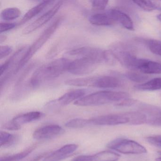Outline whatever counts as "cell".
Masks as SVG:
<instances>
[{"label": "cell", "instance_id": "23", "mask_svg": "<svg viewBox=\"0 0 161 161\" xmlns=\"http://www.w3.org/2000/svg\"><path fill=\"white\" fill-rule=\"evenodd\" d=\"M36 147V145H33L16 154L2 157L1 161H19L31 154L35 149Z\"/></svg>", "mask_w": 161, "mask_h": 161}, {"label": "cell", "instance_id": "30", "mask_svg": "<svg viewBox=\"0 0 161 161\" xmlns=\"http://www.w3.org/2000/svg\"><path fill=\"white\" fill-rule=\"evenodd\" d=\"M109 1L105 0H97L91 2L92 8L96 11H103L108 5Z\"/></svg>", "mask_w": 161, "mask_h": 161}, {"label": "cell", "instance_id": "28", "mask_svg": "<svg viewBox=\"0 0 161 161\" xmlns=\"http://www.w3.org/2000/svg\"><path fill=\"white\" fill-rule=\"evenodd\" d=\"M145 43L153 53L161 56V41L154 39H148L146 40Z\"/></svg>", "mask_w": 161, "mask_h": 161}, {"label": "cell", "instance_id": "13", "mask_svg": "<svg viewBox=\"0 0 161 161\" xmlns=\"http://www.w3.org/2000/svg\"><path fill=\"white\" fill-rule=\"evenodd\" d=\"M136 69L147 75L161 74V63L146 59H138Z\"/></svg>", "mask_w": 161, "mask_h": 161}, {"label": "cell", "instance_id": "6", "mask_svg": "<svg viewBox=\"0 0 161 161\" xmlns=\"http://www.w3.org/2000/svg\"><path fill=\"white\" fill-rule=\"evenodd\" d=\"M89 120L90 125L97 126H114L127 124L130 122L126 113L99 116Z\"/></svg>", "mask_w": 161, "mask_h": 161}, {"label": "cell", "instance_id": "34", "mask_svg": "<svg viewBox=\"0 0 161 161\" xmlns=\"http://www.w3.org/2000/svg\"><path fill=\"white\" fill-rule=\"evenodd\" d=\"M136 102H137V101L136 100L129 98L123 100L119 103H117L116 105L119 106V107H126V106H130L134 105Z\"/></svg>", "mask_w": 161, "mask_h": 161}, {"label": "cell", "instance_id": "15", "mask_svg": "<svg viewBox=\"0 0 161 161\" xmlns=\"http://www.w3.org/2000/svg\"><path fill=\"white\" fill-rule=\"evenodd\" d=\"M88 19L91 24L97 26H110L117 23L108 11L106 13H97L91 15Z\"/></svg>", "mask_w": 161, "mask_h": 161}, {"label": "cell", "instance_id": "27", "mask_svg": "<svg viewBox=\"0 0 161 161\" xmlns=\"http://www.w3.org/2000/svg\"><path fill=\"white\" fill-rule=\"evenodd\" d=\"M90 125L89 119H84L76 118L70 119L67 122L65 126L71 129H80L84 128Z\"/></svg>", "mask_w": 161, "mask_h": 161}, {"label": "cell", "instance_id": "25", "mask_svg": "<svg viewBox=\"0 0 161 161\" xmlns=\"http://www.w3.org/2000/svg\"><path fill=\"white\" fill-rule=\"evenodd\" d=\"M17 136L7 132L1 131L0 132V145L1 147H8L14 144L17 141Z\"/></svg>", "mask_w": 161, "mask_h": 161}, {"label": "cell", "instance_id": "37", "mask_svg": "<svg viewBox=\"0 0 161 161\" xmlns=\"http://www.w3.org/2000/svg\"><path fill=\"white\" fill-rule=\"evenodd\" d=\"M47 153H42V154H39V155L34 157V158H33L32 159H31V160H30V161H39L40 160H41L42 158L46 157V156H47Z\"/></svg>", "mask_w": 161, "mask_h": 161}, {"label": "cell", "instance_id": "20", "mask_svg": "<svg viewBox=\"0 0 161 161\" xmlns=\"http://www.w3.org/2000/svg\"><path fill=\"white\" fill-rule=\"evenodd\" d=\"M43 116V113L37 111L30 112L16 116L13 119L12 121L18 125L21 126L22 124L30 123L40 119Z\"/></svg>", "mask_w": 161, "mask_h": 161}, {"label": "cell", "instance_id": "4", "mask_svg": "<svg viewBox=\"0 0 161 161\" xmlns=\"http://www.w3.org/2000/svg\"><path fill=\"white\" fill-rule=\"evenodd\" d=\"M108 148L123 154H142L147 153L145 147L133 140L124 138H117L108 143Z\"/></svg>", "mask_w": 161, "mask_h": 161}, {"label": "cell", "instance_id": "39", "mask_svg": "<svg viewBox=\"0 0 161 161\" xmlns=\"http://www.w3.org/2000/svg\"><path fill=\"white\" fill-rule=\"evenodd\" d=\"M157 18L160 21V22H161V14H159L157 15Z\"/></svg>", "mask_w": 161, "mask_h": 161}, {"label": "cell", "instance_id": "22", "mask_svg": "<svg viewBox=\"0 0 161 161\" xmlns=\"http://www.w3.org/2000/svg\"><path fill=\"white\" fill-rule=\"evenodd\" d=\"M126 113L130 119L129 124L138 125L147 123V115L142 112H129Z\"/></svg>", "mask_w": 161, "mask_h": 161}, {"label": "cell", "instance_id": "29", "mask_svg": "<svg viewBox=\"0 0 161 161\" xmlns=\"http://www.w3.org/2000/svg\"><path fill=\"white\" fill-rule=\"evenodd\" d=\"M133 2L147 12H151L155 10L151 1H133Z\"/></svg>", "mask_w": 161, "mask_h": 161}, {"label": "cell", "instance_id": "38", "mask_svg": "<svg viewBox=\"0 0 161 161\" xmlns=\"http://www.w3.org/2000/svg\"><path fill=\"white\" fill-rule=\"evenodd\" d=\"M158 154L159 155V157H157L155 159L156 161H161V151H158Z\"/></svg>", "mask_w": 161, "mask_h": 161}, {"label": "cell", "instance_id": "33", "mask_svg": "<svg viewBox=\"0 0 161 161\" xmlns=\"http://www.w3.org/2000/svg\"><path fill=\"white\" fill-rule=\"evenodd\" d=\"M13 51V48L11 46H1L0 47V59H3L9 55Z\"/></svg>", "mask_w": 161, "mask_h": 161}, {"label": "cell", "instance_id": "8", "mask_svg": "<svg viewBox=\"0 0 161 161\" xmlns=\"http://www.w3.org/2000/svg\"><path fill=\"white\" fill-rule=\"evenodd\" d=\"M63 4V1L57 2V3H55L54 6L52 7L49 10L47 11L31 24L26 27L23 30L22 33L24 35L29 34L44 26L56 14Z\"/></svg>", "mask_w": 161, "mask_h": 161}, {"label": "cell", "instance_id": "31", "mask_svg": "<svg viewBox=\"0 0 161 161\" xmlns=\"http://www.w3.org/2000/svg\"><path fill=\"white\" fill-rule=\"evenodd\" d=\"M146 140L151 145L161 148V135L149 136L146 138Z\"/></svg>", "mask_w": 161, "mask_h": 161}, {"label": "cell", "instance_id": "7", "mask_svg": "<svg viewBox=\"0 0 161 161\" xmlns=\"http://www.w3.org/2000/svg\"><path fill=\"white\" fill-rule=\"evenodd\" d=\"M70 56L78 58H85L91 59L97 64L104 62V51L97 48L85 47L71 50L67 53Z\"/></svg>", "mask_w": 161, "mask_h": 161}, {"label": "cell", "instance_id": "3", "mask_svg": "<svg viewBox=\"0 0 161 161\" xmlns=\"http://www.w3.org/2000/svg\"><path fill=\"white\" fill-rule=\"evenodd\" d=\"M129 98L130 95L127 92L100 91L85 96L75 102L74 104L80 106H98L120 102Z\"/></svg>", "mask_w": 161, "mask_h": 161}, {"label": "cell", "instance_id": "26", "mask_svg": "<svg viewBox=\"0 0 161 161\" xmlns=\"http://www.w3.org/2000/svg\"><path fill=\"white\" fill-rule=\"evenodd\" d=\"M126 76L132 81L141 84L147 80L149 78L147 74H144L140 71L138 72L134 70L128 71L126 73Z\"/></svg>", "mask_w": 161, "mask_h": 161}, {"label": "cell", "instance_id": "36", "mask_svg": "<svg viewBox=\"0 0 161 161\" xmlns=\"http://www.w3.org/2000/svg\"><path fill=\"white\" fill-rule=\"evenodd\" d=\"M151 2L155 10L161 11V0L151 1Z\"/></svg>", "mask_w": 161, "mask_h": 161}, {"label": "cell", "instance_id": "24", "mask_svg": "<svg viewBox=\"0 0 161 161\" xmlns=\"http://www.w3.org/2000/svg\"><path fill=\"white\" fill-rule=\"evenodd\" d=\"M21 14V11L19 9L16 7H11L3 10L1 18L5 21H11L18 18Z\"/></svg>", "mask_w": 161, "mask_h": 161}, {"label": "cell", "instance_id": "10", "mask_svg": "<svg viewBox=\"0 0 161 161\" xmlns=\"http://www.w3.org/2000/svg\"><path fill=\"white\" fill-rule=\"evenodd\" d=\"M120 80L112 76H102L89 77V87L100 88H114L118 87Z\"/></svg>", "mask_w": 161, "mask_h": 161}, {"label": "cell", "instance_id": "32", "mask_svg": "<svg viewBox=\"0 0 161 161\" xmlns=\"http://www.w3.org/2000/svg\"><path fill=\"white\" fill-rule=\"evenodd\" d=\"M18 26V23L12 22H2L0 24V32L1 33L11 31Z\"/></svg>", "mask_w": 161, "mask_h": 161}, {"label": "cell", "instance_id": "11", "mask_svg": "<svg viewBox=\"0 0 161 161\" xmlns=\"http://www.w3.org/2000/svg\"><path fill=\"white\" fill-rule=\"evenodd\" d=\"M120 155L109 150L103 151L91 155H80L75 157L72 161H117Z\"/></svg>", "mask_w": 161, "mask_h": 161}, {"label": "cell", "instance_id": "12", "mask_svg": "<svg viewBox=\"0 0 161 161\" xmlns=\"http://www.w3.org/2000/svg\"><path fill=\"white\" fill-rule=\"evenodd\" d=\"M76 144H68L45 157L43 161H61L69 157L78 149Z\"/></svg>", "mask_w": 161, "mask_h": 161}, {"label": "cell", "instance_id": "1", "mask_svg": "<svg viewBox=\"0 0 161 161\" xmlns=\"http://www.w3.org/2000/svg\"><path fill=\"white\" fill-rule=\"evenodd\" d=\"M70 62L67 58H62L43 65L32 75L30 84L32 87H37L46 82L58 78L67 71Z\"/></svg>", "mask_w": 161, "mask_h": 161}, {"label": "cell", "instance_id": "9", "mask_svg": "<svg viewBox=\"0 0 161 161\" xmlns=\"http://www.w3.org/2000/svg\"><path fill=\"white\" fill-rule=\"evenodd\" d=\"M64 132V130L61 126L52 124L36 129L33 134V137L36 140H47L59 136Z\"/></svg>", "mask_w": 161, "mask_h": 161}, {"label": "cell", "instance_id": "14", "mask_svg": "<svg viewBox=\"0 0 161 161\" xmlns=\"http://www.w3.org/2000/svg\"><path fill=\"white\" fill-rule=\"evenodd\" d=\"M147 115V123L152 126L161 127V110L153 106L145 105L141 108Z\"/></svg>", "mask_w": 161, "mask_h": 161}, {"label": "cell", "instance_id": "17", "mask_svg": "<svg viewBox=\"0 0 161 161\" xmlns=\"http://www.w3.org/2000/svg\"><path fill=\"white\" fill-rule=\"evenodd\" d=\"M108 12L117 22H119L124 28L129 31L134 30L133 22L127 14L117 9H111Z\"/></svg>", "mask_w": 161, "mask_h": 161}, {"label": "cell", "instance_id": "21", "mask_svg": "<svg viewBox=\"0 0 161 161\" xmlns=\"http://www.w3.org/2000/svg\"><path fill=\"white\" fill-rule=\"evenodd\" d=\"M135 88L137 90L144 91H155L161 89V78L152 79L146 82L137 85Z\"/></svg>", "mask_w": 161, "mask_h": 161}, {"label": "cell", "instance_id": "2", "mask_svg": "<svg viewBox=\"0 0 161 161\" xmlns=\"http://www.w3.org/2000/svg\"><path fill=\"white\" fill-rule=\"evenodd\" d=\"M63 19V17L60 16L57 18L42 32L38 38L31 45V47L27 49L16 68L14 74L18 72L32 58L36 53L47 43L61 25Z\"/></svg>", "mask_w": 161, "mask_h": 161}, {"label": "cell", "instance_id": "18", "mask_svg": "<svg viewBox=\"0 0 161 161\" xmlns=\"http://www.w3.org/2000/svg\"><path fill=\"white\" fill-rule=\"evenodd\" d=\"M53 2H54L51 1H44L41 2L40 3H38L34 7H32L24 15L22 19L18 23V26H21L25 24V23L33 18L39 14L46 7H47L48 5H50Z\"/></svg>", "mask_w": 161, "mask_h": 161}, {"label": "cell", "instance_id": "35", "mask_svg": "<svg viewBox=\"0 0 161 161\" xmlns=\"http://www.w3.org/2000/svg\"><path fill=\"white\" fill-rule=\"evenodd\" d=\"M3 128L5 130H17L21 128V126L16 124L11 120L9 122L5 123L3 126Z\"/></svg>", "mask_w": 161, "mask_h": 161}, {"label": "cell", "instance_id": "16", "mask_svg": "<svg viewBox=\"0 0 161 161\" xmlns=\"http://www.w3.org/2000/svg\"><path fill=\"white\" fill-rule=\"evenodd\" d=\"M86 93V90L84 89H76L67 92L59 97L56 100V102L61 106L68 105L72 102L80 99L84 97Z\"/></svg>", "mask_w": 161, "mask_h": 161}, {"label": "cell", "instance_id": "19", "mask_svg": "<svg viewBox=\"0 0 161 161\" xmlns=\"http://www.w3.org/2000/svg\"><path fill=\"white\" fill-rule=\"evenodd\" d=\"M26 48L22 47L19 49L10 58L8 59L4 64L2 65L0 68V72H1V76H3L5 73H7L8 70H10L14 66L16 68L17 65L15 64L16 63H19L20 60H19V58H22L23 55L22 53H25Z\"/></svg>", "mask_w": 161, "mask_h": 161}, {"label": "cell", "instance_id": "5", "mask_svg": "<svg viewBox=\"0 0 161 161\" xmlns=\"http://www.w3.org/2000/svg\"><path fill=\"white\" fill-rule=\"evenodd\" d=\"M98 64L97 62L88 58H77L70 61L67 71L74 75H86L94 71Z\"/></svg>", "mask_w": 161, "mask_h": 161}]
</instances>
